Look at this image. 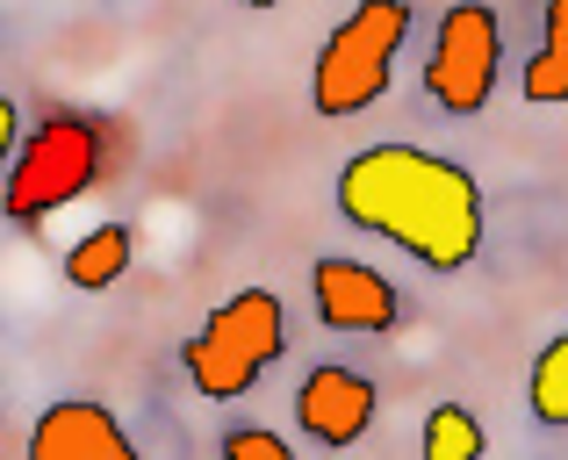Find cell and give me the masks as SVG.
<instances>
[{
    "mask_svg": "<svg viewBox=\"0 0 568 460\" xmlns=\"http://www.w3.org/2000/svg\"><path fill=\"white\" fill-rule=\"evenodd\" d=\"M338 216L367 237H388L432 274H460L483 252V187L460 159L425 144H367L338 173Z\"/></svg>",
    "mask_w": 568,
    "mask_h": 460,
    "instance_id": "cell-1",
    "label": "cell"
},
{
    "mask_svg": "<svg viewBox=\"0 0 568 460\" xmlns=\"http://www.w3.org/2000/svg\"><path fill=\"white\" fill-rule=\"evenodd\" d=\"M101 181V130L87 115H43L29 137H14L0 173V216L14 231H37L65 202H80Z\"/></svg>",
    "mask_w": 568,
    "mask_h": 460,
    "instance_id": "cell-2",
    "label": "cell"
},
{
    "mask_svg": "<svg viewBox=\"0 0 568 460\" xmlns=\"http://www.w3.org/2000/svg\"><path fill=\"white\" fill-rule=\"evenodd\" d=\"M403 37H410V0H361V8L324 37L317 72H310V101H317L324 123H346V115L375 109L388 94Z\"/></svg>",
    "mask_w": 568,
    "mask_h": 460,
    "instance_id": "cell-3",
    "label": "cell"
},
{
    "mask_svg": "<svg viewBox=\"0 0 568 460\" xmlns=\"http://www.w3.org/2000/svg\"><path fill=\"white\" fill-rule=\"evenodd\" d=\"M288 352V317H281V295L274 288H245L231 295L223 309H209L202 331L181 346L187 381L209 396V403H237L266 367Z\"/></svg>",
    "mask_w": 568,
    "mask_h": 460,
    "instance_id": "cell-4",
    "label": "cell"
},
{
    "mask_svg": "<svg viewBox=\"0 0 568 460\" xmlns=\"http://www.w3.org/2000/svg\"><path fill=\"white\" fill-rule=\"evenodd\" d=\"M497 58H504V37L489 0H454L439 14V37H432V58H425V94L446 115H483L489 94H497Z\"/></svg>",
    "mask_w": 568,
    "mask_h": 460,
    "instance_id": "cell-5",
    "label": "cell"
},
{
    "mask_svg": "<svg viewBox=\"0 0 568 460\" xmlns=\"http://www.w3.org/2000/svg\"><path fill=\"white\" fill-rule=\"evenodd\" d=\"M310 303L332 331H396L403 295L367 259H317L310 266Z\"/></svg>",
    "mask_w": 568,
    "mask_h": 460,
    "instance_id": "cell-6",
    "label": "cell"
},
{
    "mask_svg": "<svg viewBox=\"0 0 568 460\" xmlns=\"http://www.w3.org/2000/svg\"><path fill=\"white\" fill-rule=\"evenodd\" d=\"M375 403L382 396L361 367L324 360V367H310V381L295 389V425H303L317 447H361L367 425H375Z\"/></svg>",
    "mask_w": 568,
    "mask_h": 460,
    "instance_id": "cell-7",
    "label": "cell"
},
{
    "mask_svg": "<svg viewBox=\"0 0 568 460\" xmlns=\"http://www.w3.org/2000/svg\"><path fill=\"white\" fill-rule=\"evenodd\" d=\"M22 460H138L130 432L115 425L109 403H87V396H65L37 418L29 432V453Z\"/></svg>",
    "mask_w": 568,
    "mask_h": 460,
    "instance_id": "cell-8",
    "label": "cell"
},
{
    "mask_svg": "<svg viewBox=\"0 0 568 460\" xmlns=\"http://www.w3.org/2000/svg\"><path fill=\"white\" fill-rule=\"evenodd\" d=\"M130 259H138V237H130V224H101V231H87L80 245L65 252V288L101 295V288H115V280L130 274Z\"/></svg>",
    "mask_w": 568,
    "mask_h": 460,
    "instance_id": "cell-9",
    "label": "cell"
},
{
    "mask_svg": "<svg viewBox=\"0 0 568 460\" xmlns=\"http://www.w3.org/2000/svg\"><path fill=\"white\" fill-rule=\"evenodd\" d=\"M526 101L532 109H555L568 101V0H547V29H540V51L526 58Z\"/></svg>",
    "mask_w": 568,
    "mask_h": 460,
    "instance_id": "cell-10",
    "label": "cell"
},
{
    "mask_svg": "<svg viewBox=\"0 0 568 460\" xmlns=\"http://www.w3.org/2000/svg\"><path fill=\"white\" fill-rule=\"evenodd\" d=\"M483 418L468 403H432L425 410V432H417V453L425 460H483Z\"/></svg>",
    "mask_w": 568,
    "mask_h": 460,
    "instance_id": "cell-11",
    "label": "cell"
},
{
    "mask_svg": "<svg viewBox=\"0 0 568 460\" xmlns=\"http://www.w3.org/2000/svg\"><path fill=\"white\" fill-rule=\"evenodd\" d=\"M526 396H532V418H540V425H555V432L568 425V331L540 346V360H532V381H526Z\"/></svg>",
    "mask_w": 568,
    "mask_h": 460,
    "instance_id": "cell-12",
    "label": "cell"
},
{
    "mask_svg": "<svg viewBox=\"0 0 568 460\" xmlns=\"http://www.w3.org/2000/svg\"><path fill=\"white\" fill-rule=\"evenodd\" d=\"M216 460H295V447L281 432H266V425H237V432H223Z\"/></svg>",
    "mask_w": 568,
    "mask_h": 460,
    "instance_id": "cell-13",
    "label": "cell"
},
{
    "mask_svg": "<svg viewBox=\"0 0 568 460\" xmlns=\"http://www.w3.org/2000/svg\"><path fill=\"white\" fill-rule=\"evenodd\" d=\"M14 137H22V115H14V101L0 94V173H8V152H14Z\"/></svg>",
    "mask_w": 568,
    "mask_h": 460,
    "instance_id": "cell-14",
    "label": "cell"
},
{
    "mask_svg": "<svg viewBox=\"0 0 568 460\" xmlns=\"http://www.w3.org/2000/svg\"><path fill=\"white\" fill-rule=\"evenodd\" d=\"M245 8H281V0H245Z\"/></svg>",
    "mask_w": 568,
    "mask_h": 460,
    "instance_id": "cell-15",
    "label": "cell"
}]
</instances>
